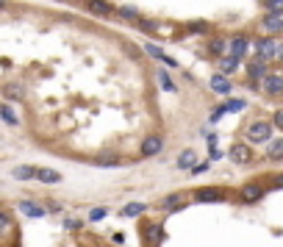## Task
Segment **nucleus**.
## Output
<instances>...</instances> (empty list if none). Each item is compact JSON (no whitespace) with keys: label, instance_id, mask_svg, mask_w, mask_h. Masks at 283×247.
I'll return each mask as SVG.
<instances>
[{"label":"nucleus","instance_id":"nucleus-1","mask_svg":"<svg viewBox=\"0 0 283 247\" xmlns=\"http://www.w3.org/2000/svg\"><path fill=\"white\" fill-rule=\"evenodd\" d=\"M272 136V122L261 120V122H253L247 128V142H269Z\"/></svg>","mask_w":283,"mask_h":247},{"label":"nucleus","instance_id":"nucleus-2","mask_svg":"<svg viewBox=\"0 0 283 247\" xmlns=\"http://www.w3.org/2000/svg\"><path fill=\"white\" fill-rule=\"evenodd\" d=\"M277 48H280V45H275L272 39H258V42H255V50H258V59H264V61L275 59V56H277Z\"/></svg>","mask_w":283,"mask_h":247},{"label":"nucleus","instance_id":"nucleus-3","mask_svg":"<svg viewBox=\"0 0 283 247\" xmlns=\"http://www.w3.org/2000/svg\"><path fill=\"white\" fill-rule=\"evenodd\" d=\"M161 150H164V139L161 136H147L145 142H142V156L145 158L156 156V153H161Z\"/></svg>","mask_w":283,"mask_h":247},{"label":"nucleus","instance_id":"nucleus-4","mask_svg":"<svg viewBox=\"0 0 283 247\" xmlns=\"http://www.w3.org/2000/svg\"><path fill=\"white\" fill-rule=\"evenodd\" d=\"M247 48H250V39L247 37H233L228 42V56H233V59H241V56L247 53Z\"/></svg>","mask_w":283,"mask_h":247},{"label":"nucleus","instance_id":"nucleus-5","mask_svg":"<svg viewBox=\"0 0 283 247\" xmlns=\"http://www.w3.org/2000/svg\"><path fill=\"white\" fill-rule=\"evenodd\" d=\"M261 197H264V186H261V183H247V186H241V200H244V203H258Z\"/></svg>","mask_w":283,"mask_h":247},{"label":"nucleus","instance_id":"nucleus-6","mask_svg":"<svg viewBox=\"0 0 283 247\" xmlns=\"http://www.w3.org/2000/svg\"><path fill=\"white\" fill-rule=\"evenodd\" d=\"M228 194L222 192V189H200L197 194H194V200L197 203H219V200H225Z\"/></svg>","mask_w":283,"mask_h":247},{"label":"nucleus","instance_id":"nucleus-7","mask_svg":"<svg viewBox=\"0 0 283 247\" xmlns=\"http://www.w3.org/2000/svg\"><path fill=\"white\" fill-rule=\"evenodd\" d=\"M86 9H89L92 14H97V17H109L111 12H117L109 0H86Z\"/></svg>","mask_w":283,"mask_h":247},{"label":"nucleus","instance_id":"nucleus-8","mask_svg":"<svg viewBox=\"0 0 283 247\" xmlns=\"http://www.w3.org/2000/svg\"><path fill=\"white\" fill-rule=\"evenodd\" d=\"M228 156H230V161H233V164H247L250 158H253V153H250V147H247V145H241V142H239V145L230 147Z\"/></svg>","mask_w":283,"mask_h":247},{"label":"nucleus","instance_id":"nucleus-9","mask_svg":"<svg viewBox=\"0 0 283 247\" xmlns=\"http://www.w3.org/2000/svg\"><path fill=\"white\" fill-rule=\"evenodd\" d=\"M264 92L266 95H283V75L272 73L264 78Z\"/></svg>","mask_w":283,"mask_h":247},{"label":"nucleus","instance_id":"nucleus-10","mask_svg":"<svg viewBox=\"0 0 283 247\" xmlns=\"http://www.w3.org/2000/svg\"><path fill=\"white\" fill-rule=\"evenodd\" d=\"M261 25H264V31H269V34H280L283 31V14H266V17L261 20Z\"/></svg>","mask_w":283,"mask_h":247},{"label":"nucleus","instance_id":"nucleus-11","mask_svg":"<svg viewBox=\"0 0 283 247\" xmlns=\"http://www.w3.org/2000/svg\"><path fill=\"white\" fill-rule=\"evenodd\" d=\"M211 89L217 92V95H228V92L233 89V84H230V81L219 73V75H211Z\"/></svg>","mask_w":283,"mask_h":247},{"label":"nucleus","instance_id":"nucleus-12","mask_svg":"<svg viewBox=\"0 0 283 247\" xmlns=\"http://www.w3.org/2000/svg\"><path fill=\"white\" fill-rule=\"evenodd\" d=\"M247 73H250V78H255V81H264L266 78V75H269V73H266V61L264 59H255V61H250V67H247Z\"/></svg>","mask_w":283,"mask_h":247},{"label":"nucleus","instance_id":"nucleus-13","mask_svg":"<svg viewBox=\"0 0 283 247\" xmlns=\"http://www.w3.org/2000/svg\"><path fill=\"white\" fill-rule=\"evenodd\" d=\"M117 17L120 20H125V23H142V14H139V9L136 6H122V9H117Z\"/></svg>","mask_w":283,"mask_h":247},{"label":"nucleus","instance_id":"nucleus-14","mask_svg":"<svg viewBox=\"0 0 283 247\" xmlns=\"http://www.w3.org/2000/svg\"><path fill=\"white\" fill-rule=\"evenodd\" d=\"M20 211H23L25 217H31V219H42V217H45V208H39V205H37V203H31V200L20 203Z\"/></svg>","mask_w":283,"mask_h":247},{"label":"nucleus","instance_id":"nucleus-15","mask_svg":"<svg viewBox=\"0 0 283 247\" xmlns=\"http://www.w3.org/2000/svg\"><path fill=\"white\" fill-rule=\"evenodd\" d=\"M178 167L192 172V169L197 167V156H194V150H183L181 156H178Z\"/></svg>","mask_w":283,"mask_h":247},{"label":"nucleus","instance_id":"nucleus-16","mask_svg":"<svg viewBox=\"0 0 283 247\" xmlns=\"http://www.w3.org/2000/svg\"><path fill=\"white\" fill-rule=\"evenodd\" d=\"M145 50H147V53H150V56H153V59H161V61H164V64H169V67H178V61H175V59H169V56H167V53H164V50H161V48H158V45H147V48H145Z\"/></svg>","mask_w":283,"mask_h":247},{"label":"nucleus","instance_id":"nucleus-17","mask_svg":"<svg viewBox=\"0 0 283 247\" xmlns=\"http://www.w3.org/2000/svg\"><path fill=\"white\" fill-rule=\"evenodd\" d=\"M37 178H39L42 183H59V181H61V175L56 172V169H39Z\"/></svg>","mask_w":283,"mask_h":247},{"label":"nucleus","instance_id":"nucleus-18","mask_svg":"<svg viewBox=\"0 0 283 247\" xmlns=\"http://www.w3.org/2000/svg\"><path fill=\"white\" fill-rule=\"evenodd\" d=\"M3 95H6L9 100H23L25 92H23V86H17V84H6L3 86Z\"/></svg>","mask_w":283,"mask_h":247},{"label":"nucleus","instance_id":"nucleus-19","mask_svg":"<svg viewBox=\"0 0 283 247\" xmlns=\"http://www.w3.org/2000/svg\"><path fill=\"white\" fill-rule=\"evenodd\" d=\"M39 169H31V167H14V178L17 181H28V178H37Z\"/></svg>","mask_w":283,"mask_h":247},{"label":"nucleus","instance_id":"nucleus-20","mask_svg":"<svg viewBox=\"0 0 283 247\" xmlns=\"http://www.w3.org/2000/svg\"><path fill=\"white\" fill-rule=\"evenodd\" d=\"M164 208H167V211L183 208V197H181V194H169V197H164Z\"/></svg>","mask_w":283,"mask_h":247},{"label":"nucleus","instance_id":"nucleus-21","mask_svg":"<svg viewBox=\"0 0 283 247\" xmlns=\"http://www.w3.org/2000/svg\"><path fill=\"white\" fill-rule=\"evenodd\" d=\"M145 208H147V205H142V203H128L125 208H122V217H139Z\"/></svg>","mask_w":283,"mask_h":247},{"label":"nucleus","instance_id":"nucleus-22","mask_svg":"<svg viewBox=\"0 0 283 247\" xmlns=\"http://www.w3.org/2000/svg\"><path fill=\"white\" fill-rule=\"evenodd\" d=\"M156 75H158V84H161L167 92H175V89H178V86L172 84V78H169V73H167V70H158Z\"/></svg>","mask_w":283,"mask_h":247},{"label":"nucleus","instance_id":"nucleus-23","mask_svg":"<svg viewBox=\"0 0 283 247\" xmlns=\"http://www.w3.org/2000/svg\"><path fill=\"white\" fill-rule=\"evenodd\" d=\"M266 156L269 158H283V139H275V142L266 147Z\"/></svg>","mask_w":283,"mask_h":247},{"label":"nucleus","instance_id":"nucleus-24","mask_svg":"<svg viewBox=\"0 0 283 247\" xmlns=\"http://www.w3.org/2000/svg\"><path fill=\"white\" fill-rule=\"evenodd\" d=\"M0 114H3V122H6V125H17V114L12 111V106H9V103H3Z\"/></svg>","mask_w":283,"mask_h":247},{"label":"nucleus","instance_id":"nucleus-25","mask_svg":"<svg viewBox=\"0 0 283 247\" xmlns=\"http://www.w3.org/2000/svg\"><path fill=\"white\" fill-rule=\"evenodd\" d=\"M208 50H211V53H214V56H222L225 50H228V42H225V39H214Z\"/></svg>","mask_w":283,"mask_h":247},{"label":"nucleus","instance_id":"nucleus-26","mask_svg":"<svg viewBox=\"0 0 283 247\" xmlns=\"http://www.w3.org/2000/svg\"><path fill=\"white\" fill-rule=\"evenodd\" d=\"M236 61H239V59H233V56L222 59V73H233V70H236Z\"/></svg>","mask_w":283,"mask_h":247},{"label":"nucleus","instance_id":"nucleus-27","mask_svg":"<svg viewBox=\"0 0 283 247\" xmlns=\"http://www.w3.org/2000/svg\"><path fill=\"white\" fill-rule=\"evenodd\" d=\"M266 9H269L266 14H283V0H269V6Z\"/></svg>","mask_w":283,"mask_h":247},{"label":"nucleus","instance_id":"nucleus-28","mask_svg":"<svg viewBox=\"0 0 283 247\" xmlns=\"http://www.w3.org/2000/svg\"><path fill=\"white\" fill-rule=\"evenodd\" d=\"M147 230H150V233H147V236H150V241H158V239H161V228H158V225H150Z\"/></svg>","mask_w":283,"mask_h":247},{"label":"nucleus","instance_id":"nucleus-29","mask_svg":"<svg viewBox=\"0 0 283 247\" xmlns=\"http://www.w3.org/2000/svg\"><path fill=\"white\" fill-rule=\"evenodd\" d=\"M103 217H106V208H95V211L89 214V219H92V222H97V219H103Z\"/></svg>","mask_w":283,"mask_h":247},{"label":"nucleus","instance_id":"nucleus-30","mask_svg":"<svg viewBox=\"0 0 283 247\" xmlns=\"http://www.w3.org/2000/svg\"><path fill=\"white\" fill-rule=\"evenodd\" d=\"M139 28H142V31H156V23H153V20H142Z\"/></svg>","mask_w":283,"mask_h":247},{"label":"nucleus","instance_id":"nucleus-31","mask_svg":"<svg viewBox=\"0 0 283 247\" xmlns=\"http://www.w3.org/2000/svg\"><path fill=\"white\" fill-rule=\"evenodd\" d=\"M205 169H208V161H200L197 167L192 169V175H200V172H205Z\"/></svg>","mask_w":283,"mask_h":247},{"label":"nucleus","instance_id":"nucleus-32","mask_svg":"<svg viewBox=\"0 0 283 247\" xmlns=\"http://www.w3.org/2000/svg\"><path fill=\"white\" fill-rule=\"evenodd\" d=\"M0 222H3V228H6V230H12V217H9L6 211H3V217H0Z\"/></svg>","mask_w":283,"mask_h":247},{"label":"nucleus","instance_id":"nucleus-33","mask_svg":"<svg viewBox=\"0 0 283 247\" xmlns=\"http://www.w3.org/2000/svg\"><path fill=\"white\" fill-rule=\"evenodd\" d=\"M228 109H230V111H241V109H244V100H233Z\"/></svg>","mask_w":283,"mask_h":247},{"label":"nucleus","instance_id":"nucleus-34","mask_svg":"<svg viewBox=\"0 0 283 247\" xmlns=\"http://www.w3.org/2000/svg\"><path fill=\"white\" fill-rule=\"evenodd\" d=\"M67 228H81V219H67Z\"/></svg>","mask_w":283,"mask_h":247},{"label":"nucleus","instance_id":"nucleus-35","mask_svg":"<svg viewBox=\"0 0 283 247\" xmlns=\"http://www.w3.org/2000/svg\"><path fill=\"white\" fill-rule=\"evenodd\" d=\"M275 125L283 128V111H277V114H275Z\"/></svg>","mask_w":283,"mask_h":247},{"label":"nucleus","instance_id":"nucleus-36","mask_svg":"<svg viewBox=\"0 0 283 247\" xmlns=\"http://www.w3.org/2000/svg\"><path fill=\"white\" fill-rule=\"evenodd\" d=\"M277 59L283 61V45H280V48H277Z\"/></svg>","mask_w":283,"mask_h":247},{"label":"nucleus","instance_id":"nucleus-37","mask_svg":"<svg viewBox=\"0 0 283 247\" xmlns=\"http://www.w3.org/2000/svg\"><path fill=\"white\" fill-rule=\"evenodd\" d=\"M275 183H280V186H283V175H277V178H275Z\"/></svg>","mask_w":283,"mask_h":247}]
</instances>
